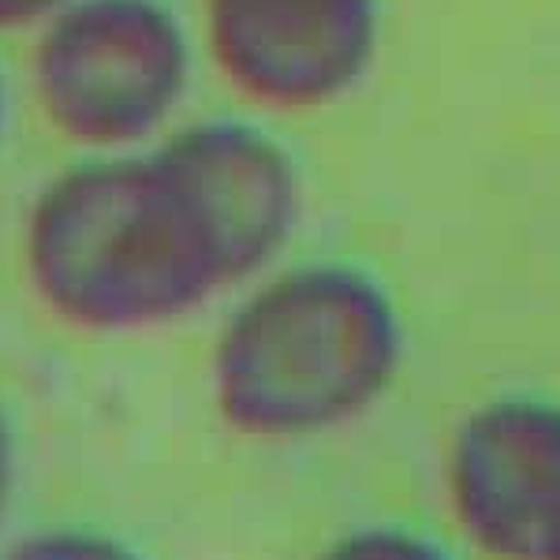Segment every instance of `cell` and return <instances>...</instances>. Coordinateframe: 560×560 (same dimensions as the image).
Returning <instances> with one entry per match:
<instances>
[{
  "label": "cell",
  "instance_id": "1",
  "mask_svg": "<svg viewBox=\"0 0 560 560\" xmlns=\"http://www.w3.org/2000/svg\"><path fill=\"white\" fill-rule=\"evenodd\" d=\"M23 269L52 318L94 337L165 329L236 288L165 139L83 153L45 179L23 221Z\"/></svg>",
  "mask_w": 560,
  "mask_h": 560
},
{
  "label": "cell",
  "instance_id": "2",
  "mask_svg": "<svg viewBox=\"0 0 560 560\" xmlns=\"http://www.w3.org/2000/svg\"><path fill=\"white\" fill-rule=\"evenodd\" d=\"M400 363L404 318L374 273L351 261L273 266L213 340V408L243 438H314L363 419Z\"/></svg>",
  "mask_w": 560,
  "mask_h": 560
},
{
  "label": "cell",
  "instance_id": "3",
  "mask_svg": "<svg viewBox=\"0 0 560 560\" xmlns=\"http://www.w3.org/2000/svg\"><path fill=\"white\" fill-rule=\"evenodd\" d=\"M195 52L168 0H75L34 34L31 94L75 150H147L179 124Z\"/></svg>",
  "mask_w": 560,
  "mask_h": 560
},
{
  "label": "cell",
  "instance_id": "4",
  "mask_svg": "<svg viewBox=\"0 0 560 560\" xmlns=\"http://www.w3.org/2000/svg\"><path fill=\"white\" fill-rule=\"evenodd\" d=\"M202 42L247 105L322 113L374 68L382 0H202Z\"/></svg>",
  "mask_w": 560,
  "mask_h": 560
},
{
  "label": "cell",
  "instance_id": "5",
  "mask_svg": "<svg viewBox=\"0 0 560 560\" xmlns=\"http://www.w3.org/2000/svg\"><path fill=\"white\" fill-rule=\"evenodd\" d=\"M448 504L493 560H549L560 541V408L493 400L459 422L448 448Z\"/></svg>",
  "mask_w": 560,
  "mask_h": 560
},
{
  "label": "cell",
  "instance_id": "6",
  "mask_svg": "<svg viewBox=\"0 0 560 560\" xmlns=\"http://www.w3.org/2000/svg\"><path fill=\"white\" fill-rule=\"evenodd\" d=\"M165 147L191 179L236 288L269 273L303 217V176L292 150L243 116L179 120Z\"/></svg>",
  "mask_w": 560,
  "mask_h": 560
},
{
  "label": "cell",
  "instance_id": "7",
  "mask_svg": "<svg viewBox=\"0 0 560 560\" xmlns=\"http://www.w3.org/2000/svg\"><path fill=\"white\" fill-rule=\"evenodd\" d=\"M0 560H150L120 535L97 527H45L15 541Z\"/></svg>",
  "mask_w": 560,
  "mask_h": 560
},
{
  "label": "cell",
  "instance_id": "8",
  "mask_svg": "<svg viewBox=\"0 0 560 560\" xmlns=\"http://www.w3.org/2000/svg\"><path fill=\"white\" fill-rule=\"evenodd\" d=\"M318 560H448L433 541L404 527H366L332 541Z\"/></svg>",
  "mask_w": 560,
  "mask_h": 560
},
{
  "label": "cell",
  "instance_id": "9",
  "mask_svg": "<svg viewBox=\"0 0 560 560\" xmlns=\"http://www.w3.org/2000/svg\"><path fill=\"white\" fill-rule=\"evenodd\" d=\"M75 0H0V38L4 34H38Z\"/></svg>",
  "mask_w": 560,
  "mask_h": 560
},
{
  "label": "cell",
  "instance_id": "10",
  "mask_svg": "<svg viewBox=\"0 0 560 560\" xmlns=\"http://www.w3.org/2000/svg\"><path fill=\"white\" fill-rule=\"evenodd\" d=\"M15 478H20V445H15L12 419L0 408V520L15 497Z\"/></svg>",
  "mask_w": 560,
  "mask_h": 560
},
{
  "label": "cell",
  "instance_id": "11",
  "mask_svg": "<svg viewBox=\"0 0 560 560\" xmlns=\"http://www.w3.org/2000/svg\"><path fill=\"white\" fill-rule=\"evenodd\" d=\"M8 131V83H4V71H0V142H4Z\"/></svg>",
  "mask_w": 560,
  "mask_h": 560
},
{
  "label": "cell",
  "instance_id": "12",
  "mask_svg": "<svg viewBox=\"0 0 560 560\" xmlns=\"http://www.w3.org/2000/svg\"><path fill=\"white\" fill-rule=\"evenodd\" d=\"M549 560H560V541H557V549H553V557H549Z\"/></svg>",
  "mask_w": 560,
  "mask_h": 560
}]
</instances>
